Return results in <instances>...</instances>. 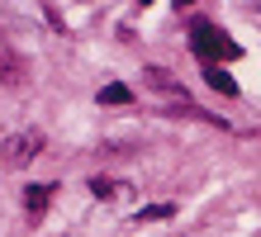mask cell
I'll return each mask as SVG.
<instances>
[{"mask_svg": "<svg viewBox=\"0 0 261 237\" xmlns=\"http://www.w3.org/2000/svg\"><path fill=\"white\" fill-rule=\"evenodd\" d=\"M190 47H195V57L204 62V67H214V62H233V57L242 52V47L228 38L223 29H214V24H199L195 38H190Z\"/></svg>", "mask_w": 261, "mask_h": 237, "instance_id": "obj_1", "label": "cell"}, {"mask_svg": "<svg viewBox=\"0 0 261 237\" xmlns=\"http://www.w3.org/2000/svg\"><path fill=\"white\" fill-rule=\"evenodd\" d=\"M38 147H43V138H38V133H14V138L0 142V156H5L10 166H29V162L38 156Z\"/></svg>", "mask_w": 261, "mask_h": 237, "instance_id": "obj_2", "label": "cell"}, {"mask_svg": "<svg viewBox=\"0 0 261 237\" xmlns=\"http://www.w3.org/2000/svg\"><path fill=\"white\" fill-rule=\"evenodd\" d=\"M143 76H147V86L157 90V95H171V100H176L180 109H190V100H186V90H180V86L171 81V71H162V67H147Z\"/></svg>", "mask_w": 261, "mask_h": 237, "instance_id": "obj_3", "label": "cell"}, {"mask_svg": "<svg viewBox=\"0 0 261 237\" xmlns=\"http://www.w3.org/2000/svg\"><path fill=\"white\" fill-rule=\"evenodd\" d=\"M53 195H57V185H29V190H24V209H29V218H38L43 209H48Z\"/></svg>", "mask_w": 261, "mask_h": 237, "instance_id": "obj_4", "label": "cell"}, {"mask_svg": "<svg viewBox=\"0 0 261 237\" xmlns=\"http://www.w3.org/2000/svg\"><path fill=\"white\" fill-rule=\"evenodd\" d=\"M204 81L219 90V95H238V81H233V76H228L223 67H204Z\"/></svg>", "mask_w": 261, "mask_h": 237, "instance_id": "obj_5", "label": "cell"}, {"mask_svg": "<svg viewBox=\"0 0 261 237\" xmlns=\"http://www.w3.org/2000/svg\"><path fill=\"white\" fill-rule=\"evenodd\" d=\"M100 104H128V86H100Z\"/></svg>", "mask_w": 261, "mask_h": 237, "instance_id": "obj_6", "label": "cell"}, {"mask_svg": "<svg viewBox=\"0 0 261 237\" xmlns=\"http://www.w3.org/2000/svg\"><path fill=\"white\" fill-rule=\"evenodd\" d=\"M0 81H19V67H14V57L0 47Z\"/></svg>", "mask_w": 261, "mask_h": 237, "instance_id": "obj_7", "label": "cell"}, {"mask_svg": "<svg viewBox=\"0 0 261 237\" xmlns=\"http://www.w3.org/2000/svg\"><path fill=\"white\" fill-rule=\"evenodd\" d=\"M90 190H95V199H114V180H105V176H95V180H90Z\"/></svg>", "mask_w": 261, "mask_h": 237, "instance_id": "obj_8", "label": "cell"}, {"mask_svg": "<svg viewBox=\"0 0 261 237\" xmlns=\"http://www.w3.org/2000/svg\"><path fill=\"white\" fill-rule=\"evenodd\" d=\"M138 218H171V204H147Z\"/></svg>", "mask_w": 261, "mask_h": 237, "instance_id": "obj_9", "label": "cell"}]
</instances>
